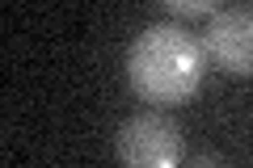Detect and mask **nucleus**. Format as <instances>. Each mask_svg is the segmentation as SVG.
<instances>
[{"mask_svg":"<svg viewBox=\"0 0 253 168\" xmlns=\"http://www.w3.org/2000/svg\"><path fill=\"white\" fill-rule=\"evenodd\" d=\"M207 51L177 21H152L126 46V80L152 105H186L203 84Z\"/></svg>","mask_w":253,"mask_h":168,"instance_id":"f257e3e1","label":"nucleus"},{"mask_svg":"<svg viewBox=\"0 0 253 168\" xmlns=\"http://www.w3.org/2000/svg\"><path fill=\"white\" fill-rule=\"evenodd\" d=\"M114 156L131 168H173L181 160V131L161 105L131 114L114 134Z\"/></svg>","mask_w":253,"mask_h":168,"instance_id":"f03ea898","label":"nucleus"},{"mask_svg":"<svg viewBox=\"0 0 253 168\" xmlns=\"http://www.w3.org/2000/svg\"><path fill=\"white\" fill-rule=\"evenodd\" d=\"M207 63L228 76L253 80V9H219L203 30Z\"/></svg>","mask_w":253,"mask_h":168,"instance_id":"7ed1b4c3","label":"nucleus"},{"mask_svg":"<svg viewBox=\"0 0 253 168\" xmlns=\"http://www.w3.org/2000/svg\"><path fill=\"white\" fill-rule=\"evenodd\" d=\"M161 4L173 17H207V13H215L219 0H161Z\"/></svg>","mask_w":253,"mask_h":168,"instance_id":"20e7f679","label":"nucleus"}]
</instances>
